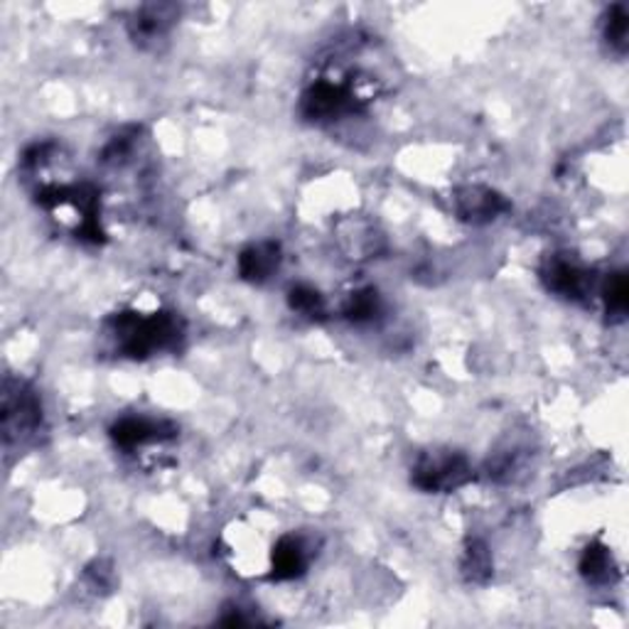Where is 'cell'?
Returning <instances> with one entry per match:
<instances>
[{"mask_svg": "<svg viewBox=\"0 0 629 629\" xmlns=\"http://www.w3.org/2000/svg\"><path fill=\"white\" fill-rule=\"evenodd\" d=\"M580 573L588 583L593 586H605L613 580L615 576V561L613 553H609L607 546L603 543H590V546L583 551V558H580Z\"/></svg>", "mask_w": 629, "mask_h": 629, "instance_id": "11", "label": "cell"}, {"mask_svg": "<svg viewBox=\"0 0 629 629\" xmlns=\"http://www.w3.org/2000/svg\"><path fill=\"white\" fill-rule=\"evenodd\" d=\"M111 335L130 360H146L150 354L173 350L183 337V323L175 313H121L111 323Z\"/></svg>", "mask_w": 629, "mask_h": 629, "instance_id": "1", "label": "cell"}, {"mask_svg": "<svg viewBox=\"0 0 629 629\" xmlns=\"http://www.w3.org/2000/svg\"><path fill=\"white\" fill-rule=\"evenodd\" d=\"M543 280L551 293L568 300H583L593 293V274L568 256H553L543 268Z\"/></svg>", "mask_w": 629, "mask_h": 629, "instance_id": "6", "label": "cell"}, {"mask_svg": "<svg viewBox=\"0 0 629 629\" xmlns=\"http://www.w3.org/2000/svg\"><path fill=\"white\" fill-rule=\"evenodd\" d=\"M344 315H347V320H352L356 325L377 320V317L381 315V298L377 290L364 288L352 293L344 305Z\"/></svg>", "mask_w": 629, "mask_h": 629, "instance_id": "13", "label": "cell"}, {"mask_svg": "<svg viewBox=\"0 0 629 629\" xmlns=\"http://www.w3.org/2000/svg\"><path fill=\"white\" fill-rule=\"evenodd\" d=\"M605 40L615 52H627V37H629V13L625 5H613L605 17Z\"/></svg>", "mask_w": 629, "mask_h": 629, "instance_id": "15", "label": "cell"}, {"mask_svg": "<svg viewBox=\"0 0 629 629\" xmlns=\"http://www.w3.org/2000/svg\"><path fill=\"white\" fill-rule=\"evenodd\" d=\"M473 477L475 469L465 455L450 453V450H430V453L420 455L418 463L413 465L411 482L416 485L420 492L445 494L465 487Z\"/></svg>", "mask_w": 629, "mask_h": 629, "instance_id": "2", "label": "cell"}, {"mask_svg": "<svg viewBox=\"0 0 629 629\" xmlns=\"http://www.w3.org/2000/svg\"><path fill=\"white\" fill-rule=\"evenodd\" d=\"M175 428L165 420H150V418H121L118 424L111 428V438L114 443L124 450H136L150 443H163V440L173 438Z\"/></svg>", "mask_w": 629, "mask_h": 629, "instance_id": "8", "label": "cell"}, {"mask_svg": "<svg viewBox=\"0 0 629 629\" xmlns=\"http://www.w3.org/2000/svg\"><path fill=\"white\" fill-rule=\"evenodd\" d=\"M280 268V247L276 241L251 243L239 256V276L249 284H266Z\"/></svg>", "mask_w": 629, "mask_h": 629, "instance_id": "9", "label": "cell"}, {"mask_svg": "<svg viewBox=\"0 0 629 629\" xmlns=\"http://www.w3.org/2000/svg\"><path fill=\"white\" fill-rule=\"evenodd\" d=\"M453 210L463 222L487 224V222H494L500 214L510 210V204H506L504 197L500 192H494L492 187L469 185L455 192Z\"/></svg>", "mask_w": 629, "mask_h": 629, "instance_id": "7", "label": "cell"}, {"mask_svg": "<svg viewBox=\"0 0 629 629\" xmlns=\"http://www.w3.org/2000/svg\"><path fill=\"white\" fill-rule=\"evenodd\" d=\"M460 570H463L467 583L482 586L492 578V556L485 541L473 539L467 543L463 561H460Z\"/></svg>", "mask_w": 629, "mask_h": 629, "instance_id": "12", "label": "cell"}, {"mask_svg": "<svg viewBox=\"0 0 629 629\" xmlns=\"http://www.w3.org/2000/svg\"><path fill=\"white\" fill-rule=\"evenodd\" d=\"M307 568V549L298 537H280L271 553V578L293 580Z\"/></svg>", "mask_w": 629, "mask_h": 629, "instance_id": "10", "label": "cell"}, {"mask_svg": "<svg viewBox=\"0 0 629 629\" xmlns=\"http://www.w3.org/2000/svg\"><path fill=\"white\" fill-rule=\"evenodd\" d=\"M603 300H605V310L607 315L613 317H622L627 315V307H629V286H627V276L622 271H617V274H609L605 286H603Z\"/></svg>", "mask_w": 629, "mask_h": 629, "instance_id": "14", "label": "cell"}, {"mask_svg": "<svg viewBox=\"0 0 629 629\" xmlns=\"http://www.w3.org/2000/svg\"><path fill=\"white\" fill-rule=\"evenodd\" d=\"M364 99L354 91L350 81L320 79L310 84L307 91L300 99V111L313 124H330V121L354 114Z\"/></svg>", "mask_w": 629, "mask_h": 629, "instance_id": "4", "label": "cell"}, {"mask_svg": "<svg viewBox=\"0 0 629 629\" xmlns=\"http://www.w3.org/2000/svg\"><path fill=\"white\" fill-rule=\"evenodd\" d=\"M288 303L295 310L298 315L305 317H320L325 315V298L320 295V290L310 288V286H295L288 293Z\"/></svg>", "mask_w": 629, "mask_h": 629, "instance_id": "16", "label": "cell"}, {"mask_svg": "<svg viewBox=\"0 0 629 629\" xmlns=\"http://www.w3.org/2000/svg\"><path fill=\"white\" fill-rule=\"evenodd\" d=\"M177 15H180V8L173 3H148L138 8L128 21L130 40L140 47H155L173 30Z\"/></svg>", "mask_w": 629, "mask_h": 629, "instance_id": "5", "label": "cell"}, {"mask_svg": "<svg viewBox=\"0 0 629 629\" xmlns=\"http://www.w3.org/2000/svg\"><path fill=\"white\" fill-rule=\"evenodd\" d=\"M42 424V403L37 391L25 381L5 379L3 387V440L11 448L13 443H25L37 433Z\"/></svg>", "mask_w": 629, "mask_h": 629, "instance_id": "3", "label": "cell"}]
</instances>
